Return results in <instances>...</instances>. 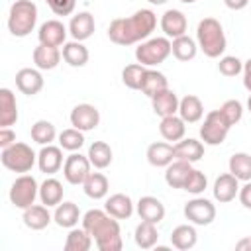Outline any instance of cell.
I'll list each match as a JSON object with an SVG mask.
<instances>
[{"instance_id":"obj_1","label":"cell","mask_w":251,"mask_h":251,"mask_svg":"<svg viewBox=\"0 0 251 251\" xmlns=\"http://www.w3.org/2000/svg\"><path fill=\"white\" fill-rule=\"evenodd\" d=\"M157 27V16L149 8H141L133 12L127 18H116L108 25V37L116 45H135L145 39L155 31Z\"/></svg>"},{"instance_id":"obj_2","label":"cell","mask_w":251,"mask_h":251,"mask_svg":"<svg viewBox=\"0 0 251 251\" xmlns=\"http://www.w3.org/2000/svg\"><path fill=\"white\" fill-rule=\"evenodd\" d=\"M80 222L82 227L92 235L98 251H120L124 247L120 222L106 210H88Z\"/></svg>"},{"instance_id":"obj_3","label":"cell","mask_w":251,"mask_h":251,"mask_svg":"<svg viewBox=\"0 0 251 251\" xmlns=\"http://www.w3.org/2000/svg\"><path fill=\"white\" fill-rule=\"evenodd\" d=\"M196 43H198V49L206 57L220 59L227 47V39H226V33H224L220 20H216V18L200 20L198 27H196Z\"/></svg>"},{"instance_id":"obj_4","label":"cell","mask_w":251,"mask_h":251,"mask_svg":"<svg viewBox=\"0 0 251 251\" xmlns=\"http://www.w3.org/2000/svg\"><path fill=\"white\" fill-rule=\"evenodd\" d=\"M37 24V6L33 0H16L8 12V31L14 37H27Z\"/></svg>"},{"instance_id":"obj_5","label":"cell","mask_w":251,"mask_h":251,"mask_svg":"<svg viewBox=\"0 0 251 251\" xmlns=\"http://www.w3.org/2000/svg\"><path fill=\"white\" fill-rule=\"evenodd\" d=\"M0 161L2 165L12 171V173H20L25 175L33 169V165L37 163V153L24 141H16L10 147H4L0 153Z\"/></svg>"},{"instance_id":"obj_6","label":"cell","mask_w":251,"mask_h":251,"mask_svg":"<svg viewBox=\"0 0 251 251\" xmlns=\"http://www.w3.org/2000/svg\"><path fill=\"white\" fill-rule=\"evenodd\" d=\"M171 53V39L163 37H149L135 47V61L143 67H157L169 59Z\"/></svg>"},{"instance_id":"obj_7","label":"cell","mask_w":251,"mask_h":251,"mask_svg":"<svg viewBox=\"0 0 251 251\" xmlns=\"http://www.w3.org/2000/svg\"><path fill=\"white\" fill-rule=\"evenodd\" d=\"M231 126L227 124V120L224 118V114L218 110H212L206 114L202 126H200V139L204 141V145H222L229 133Z\"/></svg>"},{"instance_id":"obj_8","label":"cell","mask_w":251,"mask_h":251,"mask_svg":"<svg viewBox=\"0 0 251 251\" xmlns=\"http://www.w3.org/2000/svg\"><path fill=\"white\" fill-rule=\"evenodd\" d=\"M8 196H10V202L20 210H25L31 204H35V198H39V184H37L35 176L27 175V173L20 175L12 182Z\"/></svg>"},{"instance_id":"obj_9","label":"cell","mask_w":251,"mask_h":251,"mask_svg":"<svg viewBox=\"0 0 251 251\" xmlns=\"http://www.w3.org/2000/svg\"><path fill=\"white\" fill-rule=\"evenodd\" d=\"M182 212L184 218L194 226H210L216 220V206L212 204V200L202 196H194L192 200H188Z\"/></svg>"},{"instance_id":"obj_10","label":"cell","mask_w":251,"mask_h":251,"mask_svg":"<svg viewBox=\"0 0 251 251\" xmlns=\"http://www.w3.org/2000/svg\"><path fill=\"white\" fill-rule=\"evenodd\" d=\"M90 167H92V163H90L88 155H80V153L73 151V153L65 159L63 176H65V180H67L69 184L78 186V184H82V182L86 180V176L90 175Z\"/></svg>"},{"instance_id":"obj_11","label":"cell","mask_w":251,"mask_h":251,"mask_svg":"<svg viewBox=\"0 0 251 251\" xmlns=\"http://www.w3.org/2000/svg\"><path fill=\"white\" fill-rule=\"evenodd\" d=\"M69 120H71V126L73 127H76V129H80V131L86 133V131H92V129L98 127V124H100V112H98L96 106L84 102V104H76L71 110Z\"/></svg>"},{"instance_id":"obj_12","label":"cell","mask_w":251,"mask_h":251,"mask_svg":"<svg viewBox=\"0 0 251 251\" xmlns=\"http://www.w3.org/2000/svg\"><path fill=\"white\" fill-rule=\"evenodd\" d=\"M67 33H69V27L59 22V20H47L39 25L37 29V39L39 43L43 45H49V47H61L67 43Z\"/></svg>"},{"instance_id":"obj_13","label":"cell","mask_w":251,"mask_h":251,"mask_svg":"<svg viewBox=\"0 0 251 251\" xmlns=\"http://www.w3.org/2000/svg\"><path fill=\"white\" fill-rule=\"evenodd\" d=\"M43 84H45V80H43V75H41V71L37 67L35 69L24 67V69H20L16 73V88L25 96L39 94L43 90Z\"/></svg>"},{"instance_id":"obj_14","label":"cell","mask_w":251,"mask_h":251,"mask_svg":"<svg viewBox=\"0 0 251 251\" xmlns=\"http://www.w3.org/2000/svg\"><path fill=\"white\" fill-rule=\"evenodd\" d=\"M63 147L61 145H41V151L37 153V167L41 173L45 175H55L63 169L65 161H63Z\"/></svg>"},{"instance_id":"obj_15","label":"cell","mask_w":251,"mask_h":251,"mask_svg":"<svg viewBox=\"0 0 251 251\" xmlns=\"http://www.w3.org/2000/svg\"><path fill=\"white\" fill-rule=\"evenodd\" d=\"M161 31L169 37V39H175V37H180L186 33V27H188V22H186V16L176 10V8H171L167 10L163 16H161Z\"/></svg>"},{"instance_id":"obj_16","label":"cell","mask_w":251,"mask_h":251,"mask_svg":"<svg viewBox=\"0 0 251 251\" xmlns=\"http://www.w3.org/2000/svg\"><path fill=\"white\" fill-rule=\"evenodd\" d=\"M212 192L220 204H227L235 200V196L239 194V178H235L231 173H224L214 180Z\"/></svg>"},{"instance_id":"obj_17","label":"cell","mask_w":251,"mask_h":251,"mask_svg":"<svg viewBox=\"0 0 251 251\" xmlns=\"http://www.w3.org/2000/svg\"><path fill=\"white\" fill-rule=\"evenodd\" d=\"M94 29H96V22L90 12H78L69 22V33L76 41H86L88 37H92Z\"/></svg>"},{"instance_id":"obj_18","label":"cell","mask_w":251,"mask_h":251,"mask_svg":"<svg viewBox=\"0 0 251 251\" xmlns=\"http://www.w3.org/2000/svg\"><path fill=\"white\" fill-rule=\"evenodd\" d=\"M135 210H137V216L145 222L159 224L165 220V206L157 196H141L135 204Z\"/></svg>"},{"instance_id":"obj_19","label":"cell","mask_w":251,"mask_h":251,"mask_svg":"<svg viewBox=\"0 0 251 251\" xmlns=\"http://www.w3.org/2000/svg\"><path fill=\"white\" fill-rule=\"evenodd\" d=\"M22 220H24L25 227H29L33 231H41V229H45L53 222V216L49 212V206H45V204H31L29 208L24 210Z\"/></svg>"},{"instance_id":"obj_20","label":"cell","mask_w":251,"mask_h":251,"mask_svg":"<svg viewBox=\"0 0 251 251\" xmlns=\"http://www.w3.org/2000/svg\"><path fill=\"white\" fill-rule=\"evenodd\" d=\"M178 102H180V98L176 96V92L171 88H165L151 98V108L157 116L165 118V116L178 114Z\"/></svg>"},{"instance_id":"obj_21","label":"cell","mask_w":251,"mask_h":251,"mask_svg":"<svg viewBox=\"0 0 251 251\" xmlns=\"http://www.w3.org/2000/svg\"><path fill=\"white\" fill-rule=\"evenodd\" d=\"M104 210L110 216H114L116 220H127V218H131V214L135 210V204H133V200L127 194L116 192V194H112V196L106 198Z\"/></svg>"},{"instance_id":"obj_22","label":"cell","mask_w":251,"mask_h":251,"mask_svg":"<svg viewBox=\"0 0 251 251\" xmlns=\"http://www.w3.org/2000/svg\"><path fill=\"white\" fill-rule=\"evenodd\" d=\"M159 133L163 135L165 141H169V143H176V141H180V139L186 135V122H184L178 114L165 116V118H161Z\"/></svg>"},{"instance_id":"obj_23","label":"cell","mask_w":251,"mask_h":251,"mask_svg":"<svg viewBox=\"0 0 251 251\" xmlns=\"http://www.w3.org/2000/svg\"><path fill=\"white\" fill-rule=\"evenodd\" d=\"M149 165L153 167H167L175 161V143H169V141H155L147 147V153H145Z\"/></svg>"},{"instance_id":"obj_24","label":"cell","mask_w":251,"mask_h":251,"mask_svg":"<svg viewBox=\"0 0 251 251\" xmlns=\"http://www.w3.org/2000/svg\"><path fill=\"white\" fill-rule=\"evenodd\" d=\"M31 57H33V63H35V67H37L39 71H53V69L61 63L63 53H61L59 47H49V45L39 43V45L33 49Z\"/></svg>"},{"instance_id":"obj_25","label":"cell","mask_w":251,"mask_h":251,"mask_svg":"<svg viewBox=\"0 0 251 251\" xmlns=\"http://www.w3.org/2000/svg\"><path fill=\"white\" fill-rule=\"evenodd\" d=\"M204 157V143L194 139V137H182L180 141L175 143V159L188 161V163H198Z\"/></svg>"},{"instance_id":"obj_26","label":"cell","mask_w":251,"mask_h":251,"mask_svg":"<svg viewBox=\"0 0 251 251\" xmlns=\"http://www.w3.org/2000/svg\"><path fill=\"white\" fill-rule=\"evenodd\" d=\"M18 122V102L10 88H0V127H10Z\"/></svg>"},{"instance_id":"obj_27","label":"cell","mask_w":251,"mask_h":251,"mask_svg":"<svg viewBox=\"0 0 251 251\" xmlns=\"http://www.w3.org/2000/svg\"><path fill=\"white\" fill-rule=\"evenodd\" d=\"M63 192H65L63 182L51 175L39 184V200H41V204H45L49 208H55L63 202Z\"/></svg>"},{"instance_id":"obj_28","label":"cell","mask_w":251,"mask_h":251,"mask_svg":"<svg viewBox=\"0 0 251 251\" xmlns=\"http://www.w3.org/2000/svg\"><path fill=\"white\" fill-rule=\"evenodd\" d=\"M178 116L186 124H196L204 116V104L196 94H186L178 102Z\"/></svg>"},{"instance_id":"obj_29","label":"cell","mask_w":251,"mask_h":251,"mask_svg":"<svg viewBox=\"0 0 251 251\" xmlns=\"http://www.w3.org/2000/svg\"><path fill=\"white\" fill-rule=\"evenodd\" d=\"M190 171H192V163L175 159L171 165L165 167V182L171 188H182L186 178H188V175H190Z\"/></svg>"},{"instance_id":"obj_30","label":"cell","mask_w":251,"mask_h":251,"mask_svg":"<svg viewBox=\"0 0 251 251\" xmlns=\"http://www.w3.org/2000/svg\"><path fill=\"white\" fill-rule=\"evenodd\" d=\"M78 220H82L80 216V210L75 202H61L59 206H55V212H53V222L59 226V227H65V229H71L78 224Z\"/></svg>"},{"instance_id":"obj_31","label":"cell","mask_w":251,"mask_h":251,"mask_svg":"<svg viewBox=\"0 0 251 251\" xmlns=\"http://www.w3.org/2000/svg\"><path fill=\"white\" fill-rule=\"evenodd\" d=\"M196 241H198V233H196L194 224H182L171 231V245L175 249L188 251L196 245Z\"/></svg>"},{"instance_id":"obj_32","label":"cell","mask_w":251,"mask_h":251,"mask_svg":"<svg viewBox=\"0 0 251 251\" xmlns=\"http://www.w3.org/2000/svg\"><path fill=\"white\" fill-rule=\"evenodd\" d=\"M61 53H63V61L71 67H84L88 63V57H90L86 45L82 41H76V39L67 41L61 49Z\"/></svg>"},{"instance_id":"obj_33","label":"cell","mask_w":251,"mask_h":251,"mask_svg":"<svg viewBox=\"0 0 251 251\" xmlns=\"http://www.w3.org/2000/svg\"><path fill=\"white\" fill-rule=\"evenodd\" d=\"M171 53L176 61H182V63L192 61L198 53V43H196V39H192L190 35L184 33V35L175 37L171 41Z\"/></svg>"},{"instance_id":"obj_34","label":"cell","mask_w":251,"mask_h":251,"mask_svg":"<svg viewBox=\"0 0 251 251\" xmlns=\"http://www.w3.org/2000/svg\"><path fill=\"white\" fill-rule=\"evenodd\" d=\"M82 190L88 198L92 200H102L108 196V190H110V182L106 178V175L102 173H90L86 176V180L82 182Z\"/></svg>"},{"instance_id":"obj_35","label":"cell","mask_w":251,"mask_h":251,"mask_svg":"<svg viewBox=\"0 0 251 251\" xmlns=\"http://www.w3.org/2000/svg\"><path fill=\"white\" fill-rule=\"evenodd\" d=\"M165 88H169V80H167V76H165L161 71H155V69L147 67L139 90H141L147 98H153L157 92H161V90H165Z\"/></svg>"},{"instance_id":"obj_36","label":"cell","mask_w":251,"mask_h":251,"mask_svg":"<svg viewBox=\"0 0 251 251\" xmlns=\"http://www.w3.org/2000/svg\"><path fill=\"white\" fill-rule=\"evenodd\" d=\"M88 159L92 163L94 169L102 171L106 167L112 165V159H114V153H112V147L106 143V141H92L88 145Z\"/></svg>"},{"instance_id":"obj_37","label":"cell","mask_w":251,"mask_h":251,"mask_svg":"<svg viewBox=\"0 0 251 251\" xmlns=\"http://www.w3.org/2000/svg\"><path fill=\"white\" fill-rule=\"evenodd\" d=\"M133 239H135V245L139 249H151V247H155L157 241H159L157 224H151V222L141 220V224H137V227H135Z\"/></svg>"},{"instance_id":"obj_38","label":"cell","mask_w":251,"mask_h":251,"mask_svg":"<svg viewBox=\"0 0 251 251\" xmlns=\"http://www.w3.org/2000/svg\"><path fill=\"white\" fill-rule=\"evenodd\" d=\"M94 245L92 235L84 227H71L65 239V251H88Z\"/></svg>"},{"instance_id":"obj_39","label":"cell","mask_w":251,"mask_h":251,"mask_svg":"<svg viewBox=\"0 0 251 251\" xmlns=\"http://www.w3.org/2000/svg\"><path fill=\"white\" fill-rule=\"evenodd\" d=\"M227 169H229V173L235 178H239L243 182L251 180V155L249 153H243V151L233 153L229 157V161H227Z\"/></svg>"},{"instance_id":"obj_40","label":"cell","mask_w":251,"mask_h":251,"mask_svg":"<svg viewBox=\"0 0 251 251\" xmlns=\"http://www.w3.org/2000/svg\"><path fill=\"white\" fill-rule=\"evenodd\" d=\"M29 135H31V139H33L35 143H39V145H49V143H53V141L59 137L55 126H53L49 120H37V122L31 126Z\"/></svg>"},{"instance_id":"obj_41","label":"cell","mask_w":251,"mask_h":251,"mask_svg":"<svg viewBox=\"0 0 251 251\" xmlns=\"http://www.w3.org/2000/svg\"><path fill=\"white\" fill-rule=\"evenodd\" d=\"M145 69L143 65L139 63H131V65H126L124 71H122V82L131 88V90H139L141 88V82H143V75H145Z\"/></svg>"},{"instance_id":"obj_42","label":"cell","mask_w":251,"mask_h":251,"mask_svg":"<svg viewBox=\"0 0 251 251\" xmlns=\"http://www.w3.org/2000/svg\"><path fill=\"white\" fill-rule=\"evenodd\" d=\"M59 145L65 149V151H78L82 145H84V131L76 129V127H69V129H63L59 133Z\"/></svg>"},{"instance_id":"obj_43","label":"cell","mask_w":251,"mask_h":251,"mask_svg":"<svg viewBox=\"0 0 251 251\" xmlns=\"http://www.w3.org/2000/svg\"><path fill=\"white\" fill-rule=\"evenodd\" d=\"M206 188H208V176L202 171L192 169L188 178H186V182H184V186H182V190H186V192H190L194 196H200Z\"/></svg>"},{"instance_id":"obj_44","label":"cell","mask_w":251,"mask_h":251,"mask_svg":"<svg viewBox=\"0 0 251 251\" xmlns=\"http://www.w3.org/2000/svg\"><path fill=\"white\" fill-rule=\"evenodd\" d=\"M218 71H220V75H224L227 78L237 76L239 73H243V61L235 55H224V57H220Z\"/></svg>"},{"instance_id":"obj_45","label":"cell","mask_w":251,"mask_h":251,"mask_svg":"<svg viewBox=\"0 0 251 251\" xmlns=\"http://www.w3.org/2000/svg\"><path fill=\"white\" fill-rule=\"evenodd\" d=\"M220 112L224 114V118L227 120L229 126H235L243 118V104L239 100H226L220 106Z\"/></svg>"},{"instance_id":"obj_46","label":"cell","mask_w":251,"mask_h":251,"mask_svg":"<svg viewBox=\"0 0 251 251\" xmlns=\"http://www.w3.org/2000/svg\"><path fill=\"white\" fill-rule=\"evenodd\" d=\"M55 16H71L76 8V0H45Z\"/></svg>"},{"instance_id":"obj_47","label":"cell","mask_w":251,"mask_h":251,"mask_svg":"<svg viewBox=\"0 0 251 251\" xmlns=\"http://www.w3.org/2000/svg\"><path fill=\"white\" fill-rule=\"evenodd\" d=\"M237 198H239V202H241L243 208L251 210V180H247L243 186H239V194H237Z\"/></svg>"},{"instance_id":"obj_48","label":"cell","mask_w":251,"mask_h":251,"mask_svg":"<svg viewBox=\"0 0 251 251\" xmlns=\"http://www.w3.org/2000/svg\"><path fill=\"white\" fill-rule=\"evenodd\" d=\"M12 143H16V133L12 127H0V147H10Z\"/></svg>"},{"instance_id":"obj_49","label":"cell","mask_w":251,"mask_h":251,"mask_svg":"<svg viewBox=\"0 0 251 251\" xmlns=\"http://www.w3.org/2000/svg\"><path fill=\"white\" fill-rule=\"evenodd\" d=\"M243 86L251 92V59L243 63Z\"/></svg>"},{"instance_id":"obj_50","label":"cell","mask_w":251,"mask_h":251,"mask_svg":"<svg viewBox=\"0 0 251 251\" xmlns=\"http://www.w3.org/2000/svg\"><path fill=\"white\" fill-rule=\"evenodd\" d=\"M224 4L229 8V10H243L251 4V0H224Z\"/></svg>"},{"instance_id":"obj_51","label":"cell","mask_w":251,"mask_h":251,"mask_svg":"<svg viewBox=\"0 0 251 251\" xmlns=\"http://www.w3.org/2000/svg\"><path fill=\"white\" fill-rule=\"evenodd\" d=\"M235 249H239V251H243V249H249V251H251V237L239 239V241L235 243Z\"/></svg>"},{"instance_id":"obj_52","label":"cell","mask_w":251,"mask_h":251,"mask_svg":"<svg viewBox=\"0 0 251 251\" xmlns=\"http://www.w3.org/2000/svg\"><path fill=\"white\" fill-rule=\"evenodd\" d=\"M149 4H155V6H161V4H165L167 0H147Z\"/></svg>"},{"instance_id":"obj_53","label":"cell","mask_w":251,"mask_h":251,"mask_svg":"<svg viewBox=\"0 0 251 251\" xmlns=\"http://www.w3.org/2000/svg\"><path fill=\"white\" fill-rule=\"evenodd\" d=\"M247 110L251 112V94H249V98H247Z\"/></svg>"},{"instance_id":"obj_54","label":"cell","mask_w":251,"mask_h":251,"mask_svg":"<svg viewBox=\"0 0 251 251\" xmlns=\"http://www.w3.org/2000/svg\"><path fill=\"white\" fill-rule=\"evenodd\" d=\"M180 2H182V4H194L196 0H180Z\"/></svg>"},{"instance_id":"obj_55","label":"cell","mask_w":251,"mask_h":251,"mask_svg":"<svg viewBox=\"0 0 251 251\" xmlns=\"http://www.w3.org/2000/svg\"><path fill=\"white\" fill-rule=\"evenodd\" d=\"M249 237H251V235H249Z\"/></svg>"}]
</instances>
